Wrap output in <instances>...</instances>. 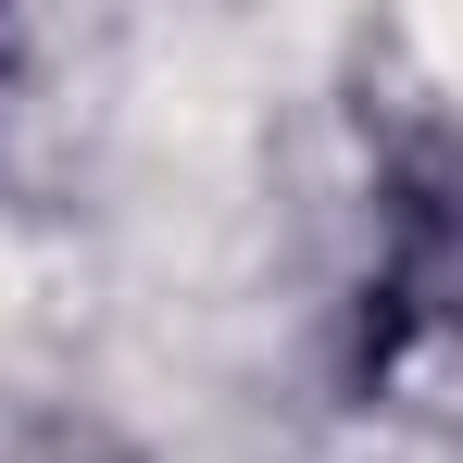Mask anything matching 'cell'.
Returning a JSON list of instances; mask_svg holds the SVG:
<instances>
[{
    "mask_svg": "<svg viewBox=\"0 0 463 463\" xmlns=\"http://www.w3.org/2000/svg\"><path fill=\"white\" fill-rule=\"evenodd\" d=\"M426 51H439V63L463 76V13H439V25H426Z\"/></svg>",
    "mask_w": 463,
    "mask_h": 463,
    "instance_id": "cell-1",
    "label": "cell"
}]
</instances>
